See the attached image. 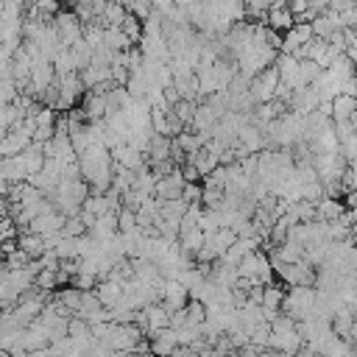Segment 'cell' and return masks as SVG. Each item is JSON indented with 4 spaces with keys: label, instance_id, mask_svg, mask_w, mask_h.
Here are the masks:
<instances>
[{
    "label": "cell",
    "instance_id": "1",
    "mask_svg": "<svg viewBox=\"0 0 357 357\" xmlns=\"http://www.w3.org/2000/svg\"><path fill=\"white\" fill-rule=\"evenodd\" d=\"M279 84H282L279 70H276V64H271L268 70H262L259 75H254V78H251L248 92H251V98H254L257 103H268V100H273V98H276Z\"/></svg>",
    "mask_w": 357,
    "mask_h": 357
},
{
    "label": "cell",
    "instance_id": "14",
    "mask_svg": "<svg viewBox=\"0 0 357 357\" xmlns=\"http://www.w3.org/2000/svg\"><path fill=\"white\" fill-rule=\"evenodd\" d=\"M64 234H70V237H84L89 229H86V223H84V218H81V212L78 215H70L67 220H64V229H61Z\"/></svg>",
    "mask_w": 357,
    "mask_h": 357
},
{
    "label": "cell",
    "instance_id": "6",
    "mask_svg": "<svg viewBox=\"0 0 357 357\" xmlns=\"http://www.w3.org/2000/svg\"><path fill=\"white\" fill-rule=\"evenodd\" d=\"M265 17H268V28L276 31V33H287V31L298 22L296 14L290 11V6H271Z\"/></svg>",
    "mask_w": 357,
    "mask_h": 357
},
{
    "label": "cell",
    "instance_id": "5",
    "mask_svg": "<svg viewBox=\"0 0 357 357\" xmlns=\"http://www.w3.org/2000/svg\"><path fill=\"white\" fill-rule=\"evenodd\" d=\"M184 184H187V178H184V173H181V167H178V170H173V173H167V176H162V178L156 181V198H162V201L181 198Z\"/></svg>",
    "mask_w": 357,
    "mask_h": 357
},
{
    "label": "cell",
    "instance_id": "3",
    "mask_svg": "<svg viewBox=\"0 0 357 357\" xmlns=\"http://www.w3.org/2000/svg\"><path fill=\"white\" fill-rule=\"evenodd\" d=\"M315 39V31H312V22H307V20H298L284 36H282V50L279 53H298L307 42H312Z\"/></svg>",
    "mask_w": 357,
    "mask_h": 357
},
{
    "label": "cell",
    "instance_id": "13",
    "mask_svg": "<svg viewBox=\"0 0 357 357\" xmlns=\"http://www.w3.org/2000/svg\"><path fill=\"white\" fill-rule=\"evenodd\" d=\"M284 296H287L284 284H273V282H268V284H265V298H262V307H268V310H282Z\"/></svg>",
    "mask_w": 357,
    "mask_h": 357
},
{
    "label": "cell",
    "instance_id": "12",
    "mask_svg": "<svg viewBox=\"0 0 357 357\" xmlns=\"http://www.w3.org/2000/svg\"><path fill=\"white\" fill-rule=\"evenodd\" d=\"M17 243H20V248H22V251H25L31 259H39V257L47 251L45 237H42V234H36V231H20Z\"/></svg>",
    "mask_w": 357,
    "mask_h": 357
},
{
    "label": "cell",
    "instance_id": "10",
    "mask_svg": "<svg viewBox=\"0 0 357 357\" xmlns=\"http://www.w3.org/2000/svg\"><path fill=\"white\" fill-rule=\"evenodd\" d=\"M357 114V98L340 92L335 100H332V120L335 123H343V120H351Z\"/></svg>",
    "mask_w": 357,
    "mask_h": 357
},
{
    "label": "cell",
    "instance_id": "4",
    "mask_svg": "<svg viewBox=\"0 0 357 357\" xmlns=\"http://www.w3.org/2000/svg\"><path fill=\"white\" fill-rule=\"evenodd\" d=\"M162 304L173 312V310H181L190 304V287L181 282V279H167L165 287H162Z\"/></svg>",
    "mask_w": 357,
    "mask_h": 357
},
{
    "label": "cell",
    "instance_id": "9",
    "mask_svg": "<svg viewBox=\"0 0 357 357\" xmlns=\"http://www.w3.org/2000/svg\"><path fill=\"white\" fill-rule=\"evenodd\" d=\"M95 293H98V298L103 301V307H117L120 304V298H123V284L120 282H114V279H100L98 282V287H95Z\"/></svg>",
    "mask_w": 357,
    "mask_h": 357
},
{
    "label": "cell",
    "instance_id": "7",
    "mask_svg": "<svg viewBox=\"0 0 357 357\" xmlns=\"http://www.w3.org/2000/svg\"><path fill=\"white\" fill-rule=\"evenodd\" d=\"M178 346H181V343H178V332H176L173 326H167V329H162V332H156V335L151 337V351H153L156 357H170Z\"/></svg>",
    "mask_w": 357,
    "mask_h": 357
},
{
    "label": "cell",
    "instance_id": "11",
    "mask_svg": "<svg viewBox=\"0 0 357 357\" xmlns=\"http://www.w3.org/2000/svg\"><path fill=\"white\" fill-rule=\"evenodd\" d=\"M178 243H181V248L195 259L198 257V251L204 248V243H206V231L201 229V226H195V229H184L181 231V237H178Z\"/></svg>",
    "mask_w": 357,
    "mask_h": 357
},
{
    "label": "cell",
    "instance_id": "2",
    "mask_svg": "<svg viewBox=\"0 0 357 357\" xmlns=\"http://www.w3.org/2000/svg\"><path fill=\"white\" fill-rule=\"evenodd\" d=\"M137 324L145 329V335H148V337H153L156 332H162V329H167V326H170V310H167L162 301L148 304L145 310H139Z\"/></svg>",
    "mask_w": 357,
    "mask_h": 357
},
{
    "label": "cell",
    "instance_id": "8",
    "mask_svg": "<svg viewBox=\"0 0 357 357\" xmlns=\"http://www.w3.org/2000/svg\"><path fill=\"white\" fill-rule=\"evenodd\" d=\"M315 206H318V220H326V223H337L346 215V204L332 195H324Z\"/></svg>",
    "mask_w": 357,
    "mask_h": 357
}]
</instances>
